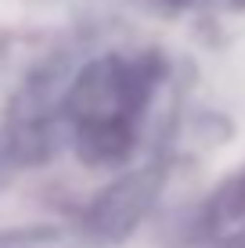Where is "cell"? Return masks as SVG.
Returning <instances> with one entry per match:
<instances>
[{
    "mask_svg": "<svg viewBox=\"0 0 245 248\" xmlns=\"http://www.w3.org/2000/svg\"><path fill=\"white\" fill-rule=\"evenodd\" d=\"M151 90L155 72L141 58H101L80 72L65 101L80 155L94 166L123 162L137 144V126Z\"/></svg>",
    "mask_w": 245,
    "mask_h": 248,
    "instance_id": "1",
    "label": "cell"
}]
</instances>
